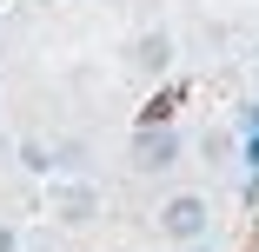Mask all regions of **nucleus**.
Wrapping results in <instances>:
<instances>
[{
	"label": "nucleus",
	"mask_w": 259,
	"mask_h": 252,
	"mask_svg": "<svg viewBox=\"0 0 259 252\" xmlns=\"http://www.w3.org/2000/svg\"><path fill=\"white\" fill-rule=\"evenodd\" d=\"M33 252H47V245H33Z\"/></svg>",
	"instance_id": "nucleus-7"
},
{
	"label": "nucleus",
	"mask_w": 259,
	"mask_h": 252,
	"mask_svg": "<svg viewBox=\"0 0 259 252\" xmlns=\"http://www.w3.org/2000/svg\"><path fill=\"white\" fill-rule=\"evenodd\" d=\"M0 252H14V226L7 219H0Z\"/></svg>",
	"instance_id": "nucleus-5"
},
{
	"label": "nucleus",
	"mask_w": 259,
	"mask_h": 252,
	"mask_svg": "<svg viewBox=\"0 0 259 252\" xmlns=\"http://www.w3.org/2000/svg\"><path fill=\"white\" fill-rule=\"evenodd\" d=\"M133 60H140L146 73H160V67H166V33H146V40H140V54H133Z\"/></svg>",
	"instance_id": "nucleus-4"
},
{
	"label": "nucleus",
	"mask_w": 259,
	"mask_h": 252,
	"mask_svg": "<svg viewBox=\"0 0 259 252\" xmlns=\"http://www.w3.org/2000/svg\"><path fill=\"white\" fill-rule=\"evenodd\" d=\"M206 226H213V206H206L199 192H173L166 206H160V232H166V239H180V245L206 239Z\"/></svg>",
	"instance_id": "nucleus-1"
},
{
	"label": "nucleus",
	"mask_w": 259,
	"mask_h": 252,
	"mask_svg": "<svg viewBox=\"0 0 259 252\" xmlns=\"http://www.w3.org/2000/svg\"><path fill=\"white\" fill-rule=\"evenodd\" d=\"M54 213H60L67 226H87V219L100 213V192H93L87 179H73V186H60V192H54Z\"/></svg>",
	"instance_id": "nucleus-3"
},
{
	"label": "nucleus",
	"mask_w": 259,
	"mask_h": 252,
	"mask_svg": "<svg viewBox=\"0 0 259 252\" xmlns=\"http://www.w3.org/2000/svg\"><path fill=\"white\" fill-rule=\"evenodd\" d=\"M180 160V133L173 126H146L140 139H133V166L140 173H160V166H173Z\"/></svg>",
	"instance_id": "nucleus-2"
},
{
	"label": "nucleus",
	"mask_w": 259,
	"mask_h": 252,
	"mask_svg": "<svg viewBox=\"0 0 259 252\" xmlns=\"http://www.w3.org/2000/svg\"><path fill=\"white\" fill-rule=\"evenodd\" d=\"M186 252H213V245H199V239H193V245H186Z\"/></svg>",
	"instance_id": "nucleus-6"
}]
</instances>
